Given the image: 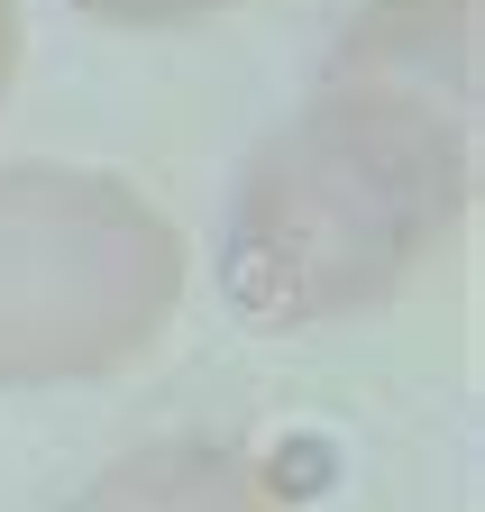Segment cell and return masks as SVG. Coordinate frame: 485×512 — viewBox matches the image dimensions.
Segmentation results:
<instances>
[{
	"instance_id": "cell-1",
	"label": "cell",
	"mask_w": 485,
	"mask_h": 512,
	"mask_svg": "<svg viewBox=\"0 0 485 512\" xmlns=\"http://www.w3.org/2000/svg\"><path fill=\"white\" fill-rule=\"evenodd\" d=\"M476 202V128L312 83L248 147L220 211V293L248 330H330L394 302Z\"/></svg>"
},
{
	"instance_id": "cell-2",
	"label": "cell",
	"mask_w": 485,
	"mask_h": 512,
	"mask_svg": "<svg viewBox=\"0 0 485 512\" xmlns=\"http://www.w3.org/2000/svg\"><path fill=\"white\" fill-rule=\"evenodd\" d=\"M184 302V229L129 174L0 165V394H65L138 366Z\"/></svg>"
},
{
	"instance_id": "cell-3",
	"label": "cell",
	"mask_w": 485,
	"mask_h": 512,
	"mask_svg": "<svg viewBox=\"0 0 485 512\" xmlns=\"http://www.w3.org/2000/svg\"><path fill=\"white\" fill-rule=\"evenodd\" d=\"M476 0H357L312 83H357L476 128Z\"/></svg>"
},
{
	"instance_id": "cell-4",
	"label": "cell",
	"mask_w": 485,
	"mask_h": 512,
	"mask_svg": "<svg viewBox=\"0 0 485 512\" xmlns=\"http://www.w3.org/2000/svg\"><path fill=\"white\" fill-rule=\"evenodd\" d=\"M55 512H284V494L266 485V467L248 448L184 430V439H147L129 458H110Z\"/></svg>"
},
{
	"instance_id": "cell-5",
	"label": "cell",
	"mask_w": 485,
	"mask_h": 512,
	"mask_svg": "<svg viewBox=\"0 0 485 512\" xmlns=\"http://www.w3.org/2000/svg\"><path fill=\"white\" fill-rule=\"evenodd\" d=\"M65 10H83L92 28H138V37H174V28H202V19H220L229 0H65Z\"/></svg>"
},
{
	"instance_id": "cell-6",
	"label": "cell",
	"mask_w": 485,
	"mask_h": 512,
	"mask_svg": "<svg viewBox=\"0 0 485 512\" xmlns=\"http://www.w3.org/2000/svg\"><path fill=\"white\" fill-rule=\"evenodd\" d=\"M19 64H28V10H19V0H0V101L19 92Z\"/></svg>"
}]
</instances>
